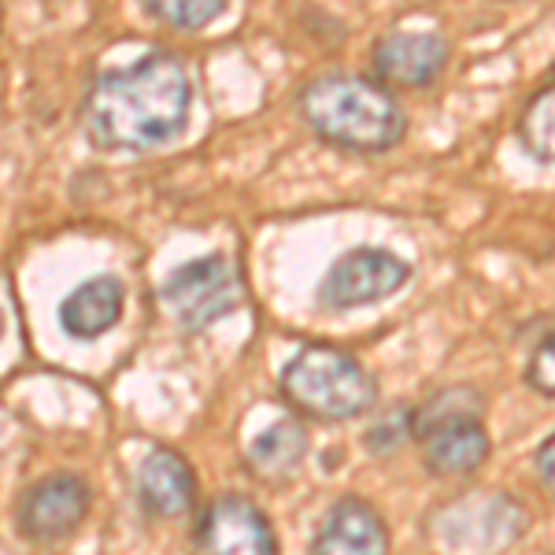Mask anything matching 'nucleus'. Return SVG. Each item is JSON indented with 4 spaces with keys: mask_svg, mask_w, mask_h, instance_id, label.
Here are the masks:
<instances>
[{
    "mask_svg": "<svg viewBox=\"0 0 555 555\" xmlns=\"http://www.w3.org/2000/svg\"><path fill=\"white\" fill-rule=\"evenodd\" d=\"M193 115V78L171 52L107 67L86 93V138L104 152H152L178 141Z\"/></svg>",
    "mask_w": 555,
    "mask_h": 555,
    "instance_id": "nucleus-1",
    "label": "nucleus"
},
{
    "mask_svg": "<svg viewBox=\"0 0 555 555\" xmlns=\"http://www.w3.org/2000/svg\"><path fill=\"white\" fill-rule=\"evenodd\" d=\"M297 107L319 141L345 152H389L408 133V115L392 89L352 70L311 78Z\"/></svg>",
    "mask_w": 555,
    "mask_h": 555,
    "instance_id": "nucleus-2",
    "label": "nucleus"
},
{
    "mask_svg": "<svg viewBox=\"0 0 555 555\" xmlns=\"http://www.w3.org/2000/svg\"><path fill=\"white\" fill-rule=\"evenodd\" d=\"M282 397L297 415L352 423L378 404V382L337 345H304L282 371Z\"/></svg>",
    "mask_w": 555,
    "mask_h": 555,
    "instance_id": "nucleus-3",
    "label": "nucleus"
},
{
    "mask_svg": "<svg viewBox=\"0 0 555 555\" xmlns=\"http://www.w3.org/2000/svg\"><path fill=\"white\" fill-rule=\"evenodd\" d=\"M530 526V512L512 492L474 489L434 518V541L444 555H500Z\"/></svg>",
    "mask_w": 555,
    "mask_h": 555,
    "instance_id": "nucleus-4",
    "label": "nucleus"
},
{
    "mask_svg": "<svg viewBox=\"0 0 555 555\" xmlns=\"http://www.w3.org/2000/svg\"><path fill=\"white\" fill-rule=\"evenodd\" d=\"M159 297L185 330H208L245 304V282L234 259L211 253L175 267Z\"/></svg>",
    "mask_w": 555,
    "mask_h": 555,
    "instance_id": "nucleus-5",
    "label": "nucleus"
},
{
    "mask_svg": "<svg viewBox=\"0 0 555 555\" xmlns=\"http://www.w3.org/2000/svg\"><path fill=\"white\" fill-rule=\"evenodd\" d=\"M411 278V263L389 248H352L319 282V304L326 311H352L397 297Z\"/></svg>",
    "mask_w": 555,
    "mask_h": 555,
    "instance_id": "nucleus-6",
    "label": "nucleus"
},
{
    "mask_svg": "<svg viewBox=\"0 0 555 555\" xmlns=\"http://www.w3.org/2000/svg\"><path fill=\"white\" fill-rule=\"evenodd\" d=\"M89 504L93 496L78 474H49L20 496L15 530L30 544H64L82 530Z\"/></svg>",
    "mask_w": 555,
    "mask_h": 555,
    "instance_id": "nucleus-7",
    "label": "nucleus"
},
{
    "mask_svg": "<svg viewBox=\"0 0 555 555\" xmlns=\"http://www.w3.org/2000/svg\"><path fill=\"white\" fill-rule=\"evenodd\" d=\"M196 555H278V533L248 496H215L196 518Z\"/></svg>",
    "mask_w": 555,
    "mask_h": 555,
    "instance_id": "nucleus-8",
    "label": "nucleus"
},
{
    "mask_svg": "<svg viewBox=\"0 0 555 555\" xmlns=\"http://www.w3.org/2000/svg\"><path fill=\"white\" fill-rule=\"evenodd\" d=\"M452 44L437 30H392L374 44L371 64L382 86L426 89L444 75Z\"/></svg>",
    "mask_w": 555,
    "mask_h": 555,
    "instance_id": "nucleus-9",
    "label": "nucleus"
},
{
    "mask_svg": "<svg viewBox=\"0 0 555 555\" xmlns=\"http://www.w3.org/2000/svg\"><path fill=\"white\" fill-rule=\"evenodd\" d=\"M138 504L156 522H175L196 507V474L182 452L156 449L138 467Z\"/></svg>",
    "mask_w": 555,
    "mask_h": 555,
    "instance_id": "nucleus-10",
    "label": "nucleus"
},
{
    "mask_svg": "<svg viewBox=\"0 0 555 555\" xmlns=\"http://www.w3.org/2000/svg\"><path fill=\"white\" fill-rule=\"evenodd\" d=\"M311 555H389V530L366 500L341 496L319 522Z\"/></svg>",
    "mask_w": 555,
    "mask_h": 555,
    "instance_id": "nucleus-11",
    "label": "nucleus"
},
{
    "mask_svg": "<svg viewBox=\"0 0 555 555\" xmlns=\"http://www.w3.org/2000/svg\"><path fill=\"white\" fill-rule=\"evenodd\" d=\"M122 308H127V289L119 278L96 274L60 300V330L70 341H96L112 326H119Z\"/></svg>",
    "mask_w": 555,
    "mask_h": 555,
    "instance_id": "nucleus-12",
    "label": "nucleus"
},
{
    "mask_svg": "<svg viewBox=\"0 0 555 555\" xmlns=\"http://www.w3.org/2000/svg\"><path fill=\"white\" fill-rule=\"evenodd\" d=\"M418 441H423L426 467L437 478H467L478 467H486L492 452L489 429L481 426V418H452V423L418 434Z\"/></svg>",
    "mask_w": 555,
    "mask_h": 555,
    "instance_id": "nucleus-13",
    "label": "nucleus"
},
{
    "mask_svg": "<svg viewBox=\"0 0 555 555\" xmlns=\"http://www.w3.org/2000/svg\"><path fill=\"white\" fill-rule=\"evenodd\" d=\"M304 455H308V429L300 426V418H278L253 437L245 460L259 478L267 481H285L289 474L300 470Z\"/></svg>",
    "mask_w": 555,
    "mask_h": 555,
    "instance_id": "nucleus-14",
    "label": "nucleus"
},
{
    "mask_svg": "<svg viewBox=\"0 0 555 555\" xmlns=\"http://www.w3.org/2000/svg\"><path fill=\"white\" fill-rule=\"evenodd\" d=\"M518 141H522L526 156L537 164L555 167V82L537 89L518 115Z\"/></svg>",
    "mask_w": 555,
    "mask_h": 555,
    "instance_id": "nucleus-15",
    "label": "nucleus"
},
{
    "mask_svg": "<svg viewBox=\"0 0 555 555\" xmlns=\"http://www.w3.org/2000/svg\"><path fill=\"white\" fill-rule=\"evenodd\" d=\"M486 411V400H481L478 389L470 385H452L444 392H434L426 404H418L411 411V437L426 434V429L441 426V423H452V418H481Z\"/></svg>",
    "mask_w": 555,
    "mask_h": 555,
    "instance_id": "nucleus-16",
    "label": "nucleus"
},
{
    "mask_svg": "<svg viewBox=\"0 0 555 555\" xmlns=\"http://www.w3.org/2000/svg\"><path fill=\"white\" fill-rule=\"evenodd\" d=\"M149 15L171 30H204L230 8V0H145Z\"/></svg>",
    "mask_w": 555,
    "mask_h": 555,
    "instance_id": "nucleus-17",
    "label": "nucleus"
},
{
    "mask_svg": "<svg viewBox=\"0 0 555 555\" xmlns=\"http://www.w3.org/2000/svg\"><path fill=\"white\" fill-rule=\"evenodd\" d=\"M411 437V411L408 408H397L392 415H385L378 426H371V434H366V449L371 452H392V449H400Z\"/></svg>",
    "mask_w": 555,
    "mask_h": 555,
    "instance_id": "nucleus-18",
    "label": "nucleus"
},
{
    "mask_svg": "<svg viewBox=\"0 0 555 555\" xmlns=\"http://www.w3.org/2000/svg\"><path fill=\"white\" fill-rule=\"evenodd\" d=\"M526 385L541 397L555 400V334H548L533 348L530 366H526Z\"/></svg>",
    "mask_w": 555,
    "mask_h": 555,
    "instance_id": "nucleus-19",
    "label": "nucleus"
},
{
    "mask_svg": "<svg viewBox=\"0 0 555 555\" xmlns=\"http://www.w3.org/2000/svg\"><path fill=\"white\" fill-rule=\"evenodd\" d=\"M533 463H537V474H541V486L555 496V434L541 444V449H537Z\"/></svg>",
    "mask_w": 555,
    "mask_h": 555,
    "instance_id": "nucleus-20",
    "label": "nucleus"
},
{
    "mask_svg": "<svg viewBox=\"0 0 555 555\" xmlns=\"http://www.w3.org/2000/svg\"><path fill=\"white\" fill-rule=\"evenodd\" d=\"M0 337H4V315H0Z\"/></svg>",
    "mask_w": 555,
    "mask_h": 555,
    "instance_id": "nucleus-21",
    "label": "nucleus"
},
{
    "mask_svg": "<svg viewBox=\"0 0 555 555\" xmlns=\"http://www.w3.org/2000/svg\"><path fill=\"white\" fill-rule=\"evenodd\" d=\"M0 23H4V8H0Z\"/></svg>",
    "mask_w": 555,
    "mask_h": 555,
    "instance_id": "nucleus-22",
    "label": "nucleus"
}]
</instances>
